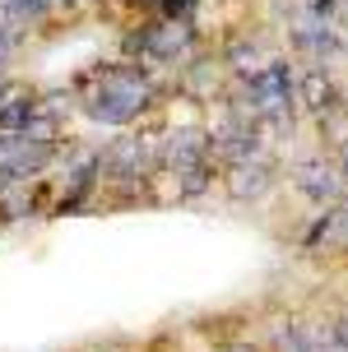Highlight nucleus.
<instances>
[{
    "instance_id": "nucleus-1",
    "label": "nucleus",
    "mask_w": 348,
    "mask_h": 352,
    "mask_svg": "<svg viewBox=\"0 0 348 352\" xmlns=\"http://www.w3.org/2000/svg\"><path fill=\"white\" fill-rule=\"evenodd\" d=\"M154 102V84L139 65H112L98 74V88L88 98V116L103 125H130Z\"/></svg>"
},
{
    "instance_id": "nucleus-2",
    "label": "nucleus",
    "mask_w": 348,
    "mask_h": 352,
    "mask_svg": "<svg viewBox=\"0 0 348 352\" xmlns=\"http://www.w3.org/2000/svg\"><path fill=\"white\" fill-rule=\"evenodd\" d=\"M246 116H256L260 125H283L297 111V74L288 60H269L265 70L242 79V102Z\"/></svg>"
},
{
    "instance_id": "nucleus-3",
    "label": "nucleus",
    "mask_w": 348,
    "mask_h": 352,
    "mask_svg": "<svg viewBox=\"0 0 348 352\" xmlns=\"http://www.w3.org/2000/svg\"><path fill=\"white\" fill-rule=\"evenodd\" d=\"M163 158H167V167L176 176V190L186 195V199L209 190V181H214V144H209L205 130H191V125L186 130H172Z\"/></svg>"
},
{
    "instance_id": "nucleus-4",
    "label": "nucleus",
    "mask_w": 348,
    "mask_h": 352,
    "mask_svg": "<svg viewBox=\"0 0 348 352\" xmlns=\"http://www.w3.org/2000/svg\"><path fill=\"white\" fill-rule=\"evenodd\" d=\"M288 176H293L297 195H307V199L320 204V209H334V204L348 195L344 172H339V162H330V158H302V162H293Z\"/></svg>"
},
{
    "instance_id": "nucleus-5",
    "label": "nucleus",
    "mask_w": 348,
    "mask_h": 352,
    "mask_svg": "<svg viewBox=\"0 0 348 352\" xmlns=\"http://www.w3.org/2000/svg\"><path fill=\"white\" fill-rule=\"evenodd\" d=\"M139 56H149V60H163V65H172V60H186L195 52V28L186 19H167V23H154V28H144L135 37Z\"/></svg>"
},
{
    "instance_id": "nucleus-6",
    "label": "nucleus",
    "mask_w": 348,
    "mask_h": 352,
    "mask_svg": "<svg viewBox=\"0 0 348 352\" xmlns=\"http://www.w3.org/2000/svg\"><path fill=\"white\" fill-rule=\"evenodd\" d=\"M52 144L33 135H0V181H28L47 167Z\"/></svg>"
},
{
    "instance_id": "nucleus-7",
    "label": "nucleus",
    "mask_w": 348,
    "mask_h": 352,
    "mask_svg": "<svg viewBox=\"0 0 348 352\" xmlns=\"http://www.w3.org/2000/svg\"><path fill=\"white\" fill-rule=\"evenodd\" d=\"M149 167H154V144L135 140V135L116 140L103 153V172L116 176V181H139V176H149Z\"/></svg>"
},
{
    "instance_id": "nucleus-8",
    "label": "nucleus",
    "mask_w": 348,
    "mask_h": 352,
    "mask_svg": "<svg viewBox=\"0 0 348 352\" xmlns=\"http://www.w3.org/2000/svg\"><path fill=\"white\" fill-rule=\"evenodd\" d=\"M297 102L307 107L311 116H334L339 107H344V98H339V88H334L330 70L325 65H311V70H302V79H297Z\"/></svg>"
},
{
    "instance_id": "nucleus-9",
    "label": "nucleus",
    "mask_w": 348,
    "mask_h": 352,
    "mask_svg": "<svg viewBox=\"0 0 348 352\" xmlns=\"http://www.w3.org/2000/svg\"><path fill=\"white\" fill-rule=\"evenodd\" d=\"M269 186H274V167H269L260 153L227 167V190H232V199H260Z\"/></svg>"
},
{
    "instance_id": "nucleus-10",
    "label": "nucleus",
    "mask_w": 348,
    "mask_h": 352,
    "mask_svg": "<svg viewBox=\"0 0 348 352\" xmlns=\"http://www.w3.org/2000/svg\"><path fill=\"white\" fill-rule=\"evenodd\" d=\"M37 116V98L33 93H10L0 98V135H23Z\"/></svg>"
},
{
    "instance_id": "nucleus-11",
    "label": "nucleus",
    "mask_w": 348,
    "mask_h": 352,
    "mask_svg": "<svg viewBox=\"0 0 348 352\" xmlns=\"http://www.w3.org/2000/svg\"><path fill=\"white\" fill-rule=\"evenodd\" d=\"M10 5L19 10V19H23V23H37V19L52 10V0H10Z\"/></svg>"
},
{
    "instance_id": "nucleus-12",
    "label": "nucleus",
    "mask_w": 348,
    "mask_h": 352,
    "mask_svg": "<svg viewBox=\"0 0 348 352\" xmlns=\"http://www.w3.org/2000/svg\"><path fill=\"white\" fill-rule=\"evenodd\" d=\"M10 56H14V33H10V28L0 23V70L10 65Z\"/></svg>"
},
{
    "instance_id": "nucleus-13",
    "label": "nucleus",
    "mask_w": 348,
    "mask_h": 352,
    "mask_svg": "<svg viewBox=\"0 0 348 352\" xmlns=\"http://www.w3.org/2000/svg\"><path fill=\"white\" fill-rule=\"evenodd\" d=\"M334 162H339V172H344V181H348V140H339V158Z\"/></svg>"
},
{
    "instance_id": "nucleus-14",
    "label": "nucleus",
    "mask_w": 348,
    "mask_h": 352,
    "mask_svg": "<svg viewBox=\"0 0 348 352\" xmlns=\"http://www.w3.org/2000/svg\"><path fill=\"white\" fill-rule=\"evenodd\" d=\"M218 352H246V348H218Z\"/></svg>"
}]
</instances>
